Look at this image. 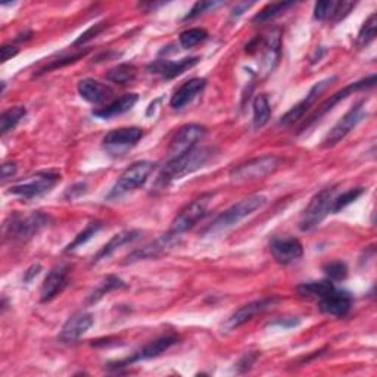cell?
<instances>
[{
  "label": "cell",
  "instance_id": "f546056e",
  "mask_svg": "<svg viewBox=\"0 0 377 377\" xmlns=\"http://www.w3.org/2000/svg\"><path fill=\"white\" fill-rule=\"evenodd\" d=\"M137 75V69L135 65L131 64H121L116 68H112L106 74V80L116 84H128L131 81H135Z\"/></svg>",
  "mask_w": 377,
  "mask_h": 377
},
{
  "label": "cell",
  "instance_id": "74e56055",
  "mask_svg": "<svg viewBox=\"0 0 377 377\" xmlns=\"http://www.w3.org/2000/svg\"><path fill=\"white\" fill-rule=\"evenodd\" d=\"M89 53V49L86 50H80L77 53L74 55H68V56H64V58H58V60H53L49 65H46L40 72H47V71H52V69H56V68H61V67H65L68 64H72L75 61H79L81 58H84V56Z\"/></svg>",
  "mask_w": 377,
  "mask_h": 377
},
{
  "label": "cell",
  "instance_id": "ab89813d",
  "mask_svg": "<svg viewBox=\"0 0 377 377\" xmlns=\"http://www.w3.org/2000/svg\"><path fill=\"white\" fill-rule=\"evenodd\" d=\"M354 8H355V4H352V2H336V6H334V11H333L330 21L332 23H339L341 20H344V18L347 15H349V12Z\"/></svg>",
  "mask_w": 377,
  "mask_h": 377
},
{
  "label": "cell",
  "instance_id": "7dc6e473",
  "mask_svg": "<svg viewBox=\"0 0 377 377\" xmlns=\"http://www.w3.org/2000/svg\"><path fill=\"white\" fill-rule=\"evenodd\" d=\"M40 271H42V266H40V264H34V266H31V267L26 271V274H24V281H26V283L33 281V278L39 276Z\"/></svg>",
  "mask_w": 377,
  "mask_h": 377
},
{
  "label": "cell",
  "instance_id": "7bdbcfd3",
  "mask_svg": "<svg viewBox=\"0 0 377 377\" xmlns=\"http://www.w3.org/2000/svg\"><path fill=\"white\" fill-rule=\"evenodd\" d=\"M258 356H259L258 352L244 354L236 366H237V368H242V371H247V370H249L254 366V363L258 360Z\"/></svg>",
  "mask_w": 377,
  "mask_h": 377
},
{
  "label": "cell",
  "instance_id": "8fae6325",
  "mask_svg": "<svg viewBox=\"0 0 377 377\" xmlns=\"http://www.w3.org/2000/svg\"><path fill=\"white\" fill-rule=\"evenodd\" d=\"M205 135H206V128L201 124H187L181 127L173 137L171 143H169L168 161L174 159L196 147L198 142L202 140Z\"/></svg>",
  "mask_w": 377,
  "mask_h": 377
},
{
  "label": "cell",
  "instance_id": "60d3db41",
  "mask_svg": "<svg viewBox=\"0 0 377 377\" xmlns=\"http://www.w3.org/2000/svg\"><path fill=\"white\" fill-rule=\"evenodd\" d=\"M218 5H221V4H220V2H196V4L193 5V8H192L191 11H188V13L184 16V21H187V20H193V18H196V16L205 13L206 11L214 9V8L218 6Z\"/></svg>",
  "mask_w": 377,
  "mask_h": 377
},
{
  "label": "cell",
  "instance_id": "277c9868",
  "mask_svg": "<svg viewBox=\"0 0 377 377\" xmlns=\"http://www.w3.org/2000/svg\"><path fill=\"white\" fill-rule=\"evenodd\" d=\"M334 193H336L334 187H326L323 188V191H320L317 195H314V198L307 205L303 217H300V221H299L300 230L311 232L317 227L318 224H322V221L330 213Z\"/></svg>",
  "mask_w": 377,
  "mask_h": 377
},
{
  "label": "cell",
  "instance_id": "e0dca14e",
  "mask_svg": "<svg viewBox=\"0 0 377 377\" xmlns=\"http://www.w3.org/2000/svg\"><path fill=\"white\" fill-rule=\"evenodd\" d=\"M270 251L280 266H289V264L300 259L304 255L303 243L295 237L274 239L270 244Z\"/></svg>",
  "mask_w": 377,
  "mask_h": 377
},
{
  "label": "cell",
  "instance_id": "f1b7e54d",
  "mask_svg": "<svg viewBox=\"0 0 377 377\" xmlns=\"http://www.w3.org/2000/svg\"><path fill=\"white\" fill-rule=\"evenodd\" d=\"M26 116H27V109L26 106L21 105L5 111L2 117H0V130H2V135H6L9 131L15 130L16 125L23 121Z\"/></svg>",
  "mask_w": 377,
  "mask_h": 377
},
{
  "label": "cell",
  "instance_id": "ba28073f",
  "mask_svg": "<svg viewBox=\"0 0 377 377\" xmlns=\"http://www.w3.org/2000/svg\"><path fill=\"white\" fill-rule=\"evenodd\" d=\"M366 117V101H360L334 124V127L330 130V133L323 140V147H333L337 143H341Z\"/></svg>",
  "mask_w": 377,
  "mask_h": 377
},
{
  "label": "cell",
  "instance_id": "4316f807",
  "mask_svg": "<svg viewBox=\"0 0 377 377\" xmlns=\"http://www.w3.org/2000/svg\"><path fill=\"white\" fill-rule=\"evenodd\" d=\"M334 289V285L332 280H322V281H310L304 283V285L298 286V293L303 298H315L322 299L327 293H330Z\"/></svg>",
  "mask_w": 377,
  "mask_h": 377
},
{
  "label": "cell",
  "instance_id": "8992f818",
  "mask_svg": "<svg viewBox=\"0 0 377 377\" xmlns=\"http://www.w3.org/2000/svg\"><path fill=\"white\" fill-rule=\"evenodd\" d=\"M281 159L276 155H264L259 158L249 159L248 162H243L239 167L233 168L230 173V179L233 181H251L264 179L273 174L280 167Z\"/></svg>",
  "mask_w": 377,
  "mask_h": 377
},
{
  "label": "cell",
  "instance_id": "603a6c76",
  "mask_svg": "<svg viewBox=\"0 0 377 377\" xmlns=\"http://www.w3.org/2000/svg\"><path fill=\"white\" fill-rule=\"evenodd\" d=\"M206 86V80L205 79H192L186 81L174 94L171 101H169V105L174 109H181L186 105L191 103L198 94L202 93V90Z\"/></svg>",
  "mask_w": 377,
  "mask_h": 377
},
{
  "label": "cell",
  "instance_id": "f6af8a7d",
  "mask_svg": "<svg viewBox=\"0 0 377 377\" xmlns=\"http://www.w3.org/2000/svg\"><path fill=\"white\" fill-rule=\"evenodd\" d=\"M16 169H18V167H16V164H13V162H6V164H4V165H2V180L5 181V180H8V179H11L12 176H15V174H16Z\"/></svg>",
  "mask_w": 377,
  "mask_h": 377
},
{
  "label": "cell",
  "instance_id": "b9f144b4",
  "mask_svg": "<svg viewBox=\"0 0 377 377\" xmlns=\"http://www.w3.org/2000/svg\"><path fill=\"white\" fill-rule=\"evenodd\" d=\"M105 28V23H99V24H94L93 27H90L86 33H83L77 40L74 42V46H79V45H84L86 42H89L93 37H96L102 30Z\"/></svg>",
  "mask_w": 377,
  "mask_h": 377
},
{
  "label": "cell",
  "instance_id": "d4e9b609",
  "mask_svg": "<svg viewBox=\"0 0 377 377\" xmlns=\"http://www.w3.org/2000/svg\"><path fill=\"white\" fill-rule=\"evenodd\" d=\"M77 89H79L80 96L93 105L102 103L112 94V90L109 86H106L98 80H93V79L81 80L79 83Z\"/></svg>",
  "mask_w": 377,
  "mask_h": 377
},
{
  "label": "cell",
  "instance_id": "d590c367",
  "mask_svg": "<svg viewBox=\"0 0 377 377\" xmlns=\"http://www.w3.org/2000/svg\"><path fill=\"white\" fill-rule=\"evenodd\" d=\"M376 13H371L356 37V46L366 47L376 39Z\"/></svg>",
  "mask_w": 377,
  "mask_h": 377
},
{
  "label": "cell",
  "instance_id": "c3c4849f",
  "mask_svg": "<svg viewBox=\"0 0 377 377\" xmlns=\"http://www.w3.org/2000/svg\"><path fill=\"white\" fill-rule=\"evenodd\" d=\"M300 323L299 318H283V320H276L273 325H278L283 327H295Z\"/></svg>",
  "mask_w": 377,
  "mask_h": 377
},
{
  "label": "cell",
  "instance_id": "7a4b0ae2",
  "mask_svg": "<svg viewBox=\"0 0 377 377\" xmlns=\"http://www.w3.org/2000/svg\"><path fill=\"white\" fill-rule=\"evenodd\" d=\"M154 167L155 164L150 161H137L133 165H130L116 181V184L112 186L109 193L106 195V199H120L130 192L137 191L139 187H142L147 181L150 173L154 171Z\"/></svg>",
  "mask_w": 377,
  "mask_h": 377
},
{
  "label": "cell",
  "instance_id": "4dcf8cb0",
  "mask_svg": "<svg viewBox=\"0 0 377 377\" xmlns=\"http://www.w3.org/2000/svg\"><path fill=\"white\" fill-rule=\"evenodd\" d=\"M124 286H125V283L120 277H117V276H108L106 278H103L99 283V286L90 293L89 303L90 304L98 303V300L102 299L106 293H109L112 291H116V289H120V288H124Z\"/></svg>",
  "mask_w": 377,
  "mask_h": 377
},
{
  "label": "cell",
  "instance_id": "e575fe53",
  "mask_svg": "<svg viewBox=\"0 0 377 377\" xmlns=\"http://www.w3.org/2000/svg\"><path fill=\"white\" fill-rule=\"evenodd\" d=\"M101 229H102V223L101 221L90 223L81 233H79V236H75V239L67 247L65 252H71L74 249H77L79 247H81V244H84L87 240H90Z\"/></svg>",
  "mask_w": 377,
  "mask_h": 377
},
{
  "label": "cell",
  "instance_id": "bcb514c9",
  "mask_svg": "<svg viewBox=\"0 0 377 377\" xmlns=\"http://www.w3.org/2000/svg\"><path fill=\"white\" fill-rule=\"evenodd\" d=\"M18 52H20V50H18V47H15V46H9V45L2 46V62H6V61L12 60L13 56L18 55Z\"/></svg>",
  "mask_w": 377,
  "mask_h": 377
},
{
  "label": "cell",
  "instance_id": "83f0119b",
  "mask_svg": "<svg viewBox=\"0 0 377 377\" xmlns=\"http://www.w3.org/2000/svg\"><path fill=\"white\" fill-rule=\"evenodd\" d=\"M254 128L259 130L264 125H266L270 121L271 117V108L267 94H258V96L254 99Z\"/></svg>",
  "mask_w": 377,
  "mask_h": 377
},
{
  "label": "cell",
  "instance_id": "ffe728a7",
  "mask_svg": "<svg viewBox=\"0 0 377 377\" xmlns=\"http://www.w3.org/2000/svg\"><path fill=\"white\" fill-rule=\"evenodd\" d=\"M199 61H201L199 56H191V58H183L180 61H162V60H159V61H155L154 64H150L147 67V69L150 72L162 75L164 80H173L177 77V75H180L184 71L198 65Z\"/></svg>",
  "mask_w": 377,
  "mask_h": 377
},
{
  "label": "cell",
  "instance_id": "ee69618b",
  "mask_svg": "<svg viewBox=\"0 0 377 377\" xmlns=\"http://www.w3.org/2000/svg\"><path fill=\"white\" fill-rule=\"evenodd\" d=\"M86 183H77V184H74L72 187H69L68 188V191L65 192V198L68 199V201H72V199H75V198H79V196H81V195H84L86 193Z\"/></svg>",
  "mask_w": 377,
  "mask_h": 377
},
{
  "label": "cell",
  "instance_id": "30bf717a",
  "mask_svg": "<svg viewBox=\"0 0 377 377\" xmlns=\"http://www.w3.org/2000/svg\"><path fill=\"white\" fill-rule=\"evenodd\" d=\"M374 83H376V75H370V77H367V79H364V80H360V81H356V83H352V84L347 86L345 89L336 91L334 94H332V96H330L326 102H323L322 105L318 106V109L314 112V114H313V116H311V117H310L303 125H300L299 131H307V128H310L313 124H315L317 121L322 120V118L327 114V112L332 111L339 102L344 101V99H347L348 96H351V94H354V93L358 91V90H364V89L373 87Z\"/></svg>",
  "mask_w": 377,
  "mask_h": 377
},
{
  "label": "cell",
  "instance_id": "9a60e30c",
  "mask_svg": "<svg viewBox=\"0 0 377 377\" xmlns=\"http://www.w3.org/2000/svg\"><path fill=\"white\" fill-rule=\"evenodd\" d=\"M261 72L262 75L271 74L276 67L278 65L280 55H281V33L280 30H271L264 39H261Z\"/></svg>",
  "mask_w": 377,
  "mask_h": 377
},
{
  "label": "cell",
  "instance_id": "2e32d148",
  "mask_svg": "<svg viewBox=\"0 0 377 377\" xmlns=\"http://www.w3.org/2000/svg\"><path fill=\"white\" fill-rule=\"evenodd\" d=\"M69 270L71 267L68 264H58V266H55L49 274L46 276L43 285H42V291H40V299L42 303H49L55 296H58L65 286L68 285V278H69Z\"/></svg>",
  "mask_w": 377,
  "mask_h": 377
},
{
  "label": "cell",
  "instance_id": "d6a6232c",
  "mask_svg": "<svg viewBox=\"0 0 377 377\" xmlns=\"http://www.w3.org/2000/svg\"><path fill=\"white\" fill-rule=\"evenodd\" d=\"M363 193H364L363 187H355V188H351V191H348V192H345L342 195L334 196L330 213L336 214L339 211H342L344 208H347L348 205H351L352 202H355L358 198H360Z\"/></svg>",
  "mask_w": 377,
  "mask_h": 377
},
{
  "label": "cell",
  "instance_id": "6da1fadb",
  "mask_svg": "<svg viewBox=\"0 0 377 377\" xmlns=\"http://www.w3.org/2000/svg\"><path fill=\"white\" fill-rule=\"evenodd\" d=\"M213 158V149L211 147H193L188 152L169 159L161 169V173L157 179L158 187H167L176 180L183 179L187 174H192L198 169H201L206 162Z\"/></svg>",
  "mask_w": 377,
  "mask_h": 377
},
{
  "label": "cell",
  "instance_id": "836d02e7",
  "mask_svg": "<svg viewBox=\"0 0 377 377\" xmlns=\"http://www.w3.org/2000/svg\"><path fill=\"white\" fill-rule=\"evenodd\" d=\"M206 39H208V31L203 28H191L180 34V45L184 49H192Z\"/></svg>",
  "mask_w": 377,
  "mask_h": 377
},
{
  "label": "cell",
  "instance_id": "9c48e42d",
  "mask_svg": "<svg viewBox=\"0 0 377 377\" xmlns=\"http://www.w3.org/2000/svg\"><path fill=\"white\" fill-rule=\"evenodd\" d=\"M49 223V217L43 213H33L28 217L13 215L9 224H5V233L13 240H28L39 233Z\"/></svg>",
  "mask_w": 377,
  "mask_h": 377
},
{
  "label": "cell",
  "instance_id": "f35d334b",
  "mask_svg": "<svg viewBox=\"0 0 377 377\" xmlns=\"http://www.w3.org/2000/svg\"><path fill=\"white\" fill-rule=\"evenodd\" d=\"M336 2H318L314 6V18L318 21L330 20L333 11H334Z\"/></svg>",
  "mask_w": 377,
  "mask_h": 377
},
{
  "label": "cell",
  "instance_id": "44dd1931",
  "mask_svg": "<svg viewBox=\"0 0 377 377\" xmlns=\"http://www.w3.org/2000/svg\"><path fill=\"white\" fill-rule=\"evenodd\" d=\"M94 318L90 313H77L71 315L62 327L60 339L62 342L71 344L79 339L93 326Z\"/></svg>",
  "mask_w": 377,
  "mask_h": 377
},
{
  "label": "cell",
  "instance_id": "3957f363",
  "mask_svg": "<svg viewBox=\"0 0 377 377\" xmlns=\"http://www.w3.org/2000/svg\"><path fill=\"white\" fill-rule=\"evenodd\" d=\"M267 203V198L264 195H252L242 199L240 202L232 205L229 210L221 213L210 225V232H218L223 229L232 227V225L240 223L247 217L252 215L255 211L261 210Z\"/></svg>",
  "mask_w": 377,
  "mask_h": 377
},
{
  "label": "cell",
  "instance_id": "cb8c5ba5",
  "mask_svg": "<svg viewBox=\"0 0 377 377\" xmlns=\"http://www.w3.org/2000/svg\"><path fill=\"white\" fill-rule=\"evenodd\" d=\"M139 101V94L137 93H127L124 96H121L120 99L111 102L109 105L101 108V109H94L91 114L98 118L102 120H108L112 117H117L124 114V112L133 109V106L137 103Z\"/></svg>",
  "mask_w": 377,
  "mask_h": 377
},
{
  "label": "cell",
  "instance_id": "1f68e13d",
  "mask_svg": "<svg viewBox=\"0 0 377 377\" xmlns=\"http://www.w3.org/2000/svg\"><path fill=\"white\" fill-rule=\"evenodd\" d=\"M293 6L292 2H280V4H271V5H267L264 9H261L254 18L252 21L257 23V24H262V23H267L270 20H273V18H276L277 15H280L281 12H285L288 8Z\"/></svg>",
  "mask_w": 377,
  "mask_h": 377
},
{
  "label": "cell",
  "instance_id": "ac0fdd59",
  "mask_svg": "<svg viewBox=\"0 0 377 377\" xmlns=\"http://www.w3.org/2000/svg\"><path fill=\"white\" fill-rule=\"evenodd\" d=\"M318 300H320V310H322L325 314L336 318L345 317L352 307L351 295L344 291H337L336 288Z\"/></svg>",
  "mask_w": 377,
  "mask_h": 377
},
{
  "label": "cell",
  "instance_id": "52a82bcc",
  "mask_svg": "<svg viewBox=\"0 0 377 377\" xmlns=\"http://www.w3.org/2000/svg\"><path fill=\"white\" fill-rule=\"evenodd\" d=\"M58 181H61V174L58 171L37 173L27 180L12 186L9 193L24 199H33L50 192L52 187H55Z\"/></svg>",
  "mask_w": 377,
  "mask_h": 377
},
{
  "label": "cell",
  "instance_id": "8d00e7d4",
  "mask_svg": "<svg viewBox=\"0 0 377 377\" xmlns=\"http://www.w3.org/2000/svg\"><path fill=\"white\" fill-rule=\"evenodd\" d=\"M323 271L332 281L345 280L348 276V267H347V264L342 261H332L326 264V266L323 267Z\"/></svg>",
  "mask_w": 377,
  "mask_h": 377
},
{
  "label": "cell",
  "instance_id": "5bb4252c",
  "mask_svg": "<svg viewBox=\"0 0 377 377\" xmlns=\"http://www.w3.org/2000/svg\"><path fill=\"white\" fill-rule=\"evenodd\" d=\"M274 303H277V298H262V299L254 300V303L240 307L237 311H235L227 320H225L223 329L225 332H232L243 325H247L258 314L267 311L271 305H274Z\"/></svg>",
  "mask_w": 377,
  "mask_h": 377
},
{
  "label": "cell",
  "instance_id": "4fadbf2b",
  "mask_svg": "<svg viewBox=\"0 0 377 377\" xmlns=\"http://www.w3.org/2000/svg\"><path fill=\"white\" fill-rule=\"evenodd\" d=\"M333 81H336V77H329V79H325V80H322V81L315 83V84L311 87V90L308 91L307 96H305L303 101H300V102H298L295 106H292V108L286 112V114L281 117V120L278 121V124H280V125H291V124L299 121L300 118H304V116H305L307 112L311 109V106L317 102V99H318L320 96H322V93H323V91H325V90H326Z\"/></svg>",
  "mask_w": 377,
  "mask_h": 377
},
{
  "label": "cell",
  "instance_id": "484cf974",
  "mask_svg": "<svg viewBox=\"0 0 377 377\" xmlns=\"http://www.w3.org/2000/svg\"><path fill=\"white\" fill-rule=\"evenodd\" d=\"M140 235H142V232H139V230H125V232L117 233L116 236H112V239L105 244V247L93 257V262H98V261L112 255L118 248H121L123 244H127L130 242H135L136 239H139Z\"/></svg>",
  "mask_w": 377,
  "mask_h": 377
},
{
  "label": "cell",
  "instance_id": "7402d4cb",
  "mask_svg": "<svg viewBox=\"0 0 377 377\" xmlns=\"http://www.w3.org/2000/svg\"><path fill=\"white\" fill-rule=\"evenodd\" d=\"M177 236H173V235H164L162 237L157 239L155 242L146 244V247L131 252L127 258H125V264H131V262H137V261H142V259H147V258H155L158 255H161L162 252H165L167 249H169L171 247H174V244L177 243Z\"/></svg>",
  "mask_w": 377,
  "mask_h": 377
},
{
  "label": "cell",
  "instance_id": "d6986e66",
  "mask_svg": "<svg viewBox=\"0 0 377 377\" xmlns=\"http://www.w3.org/2000/svg\"><path fill=\"white\" fill-rule=\"evenodd\" d=\"M179 342V337L174 334H167L162 337L155 339V341L149 342L147 345H145L140 351H137L133 356L128 358V360L118 363L117 366H127V364H133L136 361H142V360H150V358H157L159 355H162L165 351H168L171 347H174Z\"/></svg>",
  "mask_w": 377,
  "mask_h": 377
},
{
  "label": "cell",
  "instance_id": "7c38bea8",
  "mask_svg": "<svg viewBox=\"0 0 377 377\" xmlns=\"http://www.w3.org/2000/svg\"><path fill=\"white\" fill-rule=\"evenodd\" d=\"M142 137L143 130L139 127L118 128L103 137V147L111 155H124L128 149L136 146Z\"/></svg>",
  "mask_w": 377,
  "mask_h": 377
},
{
  "label": "cell",
  "instance_id": "5b68a950",
  "mask_svg": "<svg viewBox=\"0 0 377 377\" xmlns=\"http://www.w3.org/2000/svg\"><path fill=\"white\" fill-rule=\"evenodd\" d=\"M211 201H213V193H203L188 205H186L184 208L180 211V214L174 218L171 229H169L168 233L180 237L183 233L195 227L198 221L202 220L206 211H208Z\"/></svg>",
  "mask_w": 377,
  "mask_h": 377
}]
</instances>
